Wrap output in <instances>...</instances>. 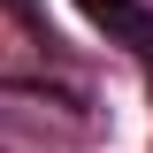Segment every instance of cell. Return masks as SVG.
Listing matches in <instances>:
<instances>
[{
    "label": "cell",
    "mask_w": 153,
    "mask_h": 153,
    "mask_svg": "<svg viewBox=\"0 0 153 153\" xmlns=\"http://www.w3.org/2000/svg\"><path fill=\"white\" fill-rule=\"evenodd\" d=\"M76 8H84L130 61H146V76H153V8L146 0H76Z\"/></svg>",
    "instance_id": "1"
}]
</instances>
